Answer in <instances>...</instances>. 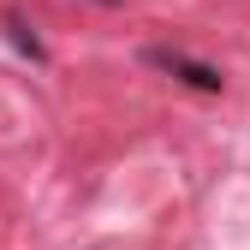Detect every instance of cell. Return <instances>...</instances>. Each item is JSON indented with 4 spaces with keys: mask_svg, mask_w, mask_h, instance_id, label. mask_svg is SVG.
I'll list each match as a JSON object with an SVG mask.
<instances>
[{
    "mask_svg": "<svg viewBox=\"0 0 250 250\" xmlns=\"http://www.w3.org/2000/svg\"><path fill=\"white\" fill-rule=\"evenodd\" d=\"M143 60H149V66H161V72H173V78H185L191 89H221V72L203 66V60H191V54H179V48H149Z\"/></svg>",
    "mask_w": 250,
    "mask_h": 250,
    "instance_id": "obj_1",
    "label": "cell"
}]
</instances>
